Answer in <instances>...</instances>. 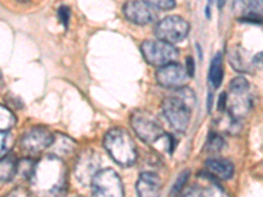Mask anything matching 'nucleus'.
<instances>
[{
	"label": "nucleus",
	"mask_w": 263,
	"mask_h": 197,
	"mask_svg": "<svg viewBox=\"0 0 263 197\" xmlns=\"http://www.w3.org/2000/svg\"><path fill=\"white\" fill-rule=\"evenodd\" d=\"M34 197H62L67 189V172L62 159L46 155L33 166L29 176Z\"/></svg>",
	"instance_id": "f257e3e1"
},
{
	"label": "nucleus",
	"mask_w": 263,
	"mask_h": 197,
	"mask_svg": "<svg viewBox=\"0 0 263 197\" xmlns=\"http://www.w3.org/2000/svg\"><path fill=\"white\" fill-rule=\"evenodd\" d=\"M195 103L196 95L189 87L178 88L174 96L164 98L162 103V111L171 128L177 131H185L189 129Z\"/></svg>",
	"instance_id": "f03ea898"
},
{
	"label": "nucleus",
	"mask_w": 263,
	"mask_h": 197,
	"mask_svg": "<svg viewBox=\"0 0 263 197\" xmlns=\"http://www.w3.org/2000/svg\"><path fill=\"white\" fill-rule=\"evenodd\" d=\"M132 128L141 140L156 147L158 151H173V137L167 134L154 117L145 111H136L130 117Z\"/></svg>",
	"instance_id": "7ed1b4c3"
},
{
	"label": "nucleus",
	"mask_w": 263,
	"mask_h": 197,
	"mask_svg": "<svg viewBox=\"0 0 263 197\" xmlns=\"http://www.w3.org/2000/svg\"><path fill=\"white\" fill-rule=\"evenodd\" d=\"M104 147L117 164L129 167L137 159V147L128 131L123 128H114L104 137Z\"/></svg>",
	"instance_id": "20e7f679"
},
{
	"label": "nucleus",
	"mask_w": 263,
	"mask_h": 197,
	"mask_svg": "<svg viewBox=\"0 0 263 197\" xmlns=\"http://www.w3.org/2000/svg\"><path fill=\"white\" fill-rule=\"evenodd\" d=\"M253 107L250 95V84L243 76L234 78L229 84V91L225 93V109L234 121L243 119Z\"/></svg>",
	"instance_id": "39448f33"
},
{
	"label": "nucleus",
	"mask_w": 263,
	"mask_h": 197,
	"mask_svg": "<svg viewBox=\"0 0 263 197\" xmlns=\"http://www.w3.org/2000/svg\"><path fill=\"white\" fill-rule=\"evenodd\" d=\"M92 197H124L121 178L111 168L99 170L91 182Z\"/></svg>",
	"instance_id": "423d86ee"
},
{
	"label": "nucleus",
	"mask_w": 263,
	"mask_h": 197,
	"mask_svg": "<svg viewBox=\"0 0 263 197\" xmlns=\"http://www.w3.org/2000/svg\"><path fill=\"white\" fill-rule=\"evenodd\" d=\"M141 51L146 60V62L152 66L162 67L164 65L173 63L179 55V51L171 44L159 41V40H147L141 44Z\"/></svg>",
	"instance_id": "0eeeda50"
},
{
	"label": "nucleus",
	"mask_w": 263,
	"mask_h": 197,
	"mask_svg": "<svg viewBox=\"0 0 263 197\" xmlns=\"http://www.w3.org/2000/svg\"><path fill=\"white\" fill-rule=\"evenodd\" d=\"M189 21H185L180 16H167L159 21L154 28V34H156L157 40L167 42L171 45L183 41L189 36Z\"/></svg>",
	"instance_id": "6e6552de"
},
{
	"label": "nucleus",
	"mask_w": 263,
	"mask_h": 197,
	"mask_svg": "<svg viewBox=\"0 0 263 197\" xmlns=\"http://www.w3.org/2000/svg\"><path fill=\"white\" fill-rule=\"evenodd\" d=\"M53 141L54 134L48 128L36 126L25 131V134L21 137L20 147L23 151L28 152L30 155H36L48 150L53 144Z\"/></svg>",
	"instance_id": "1a4fd4ad"
},
{
	"label": "nucleus",
	"mask_w": 263,
	"mask_h": 197,
	"mask_svg": "<svg viewBox=\"0 0 263 197\" xmlns=\"http://www.w3.org/2000/svg\"><path fill=\"white\" fill-rule=\"evenodd\" d=\"M156 78L159 86L170 88V90H178V88L185 87V84L191 79L183 66L174 62L159 67Z\"/></svg>",
	"instance_id": "9d476101"
},
{
	"label": "nucleus",
	"mask_w": 263,
	"mask_h": 197,
	"mask_svg": "<svg viewBox=\"0 0 263 197\" xmlns=\"http://www.w3.org/2000/svg\"><path fill=\"white\" fill-rule=\"evenodd\" d=\"M99 168H100V156L93 150H86L82 152L75 166L77 179L84 185L91 184L93 176L99 172Z\"/></svg>",
	"instance_id": "9b49d317"
},
{
	"label": "nucleus",
	"mask_w": 263,
	"mask_h": 197,
	"mask_svg": "<svg viewBox=\"0 0 263 197\" xmlns=\"http://www.w3.org/2000/svg\"><path fill=\"white\" fill-rule=\"evenodd\" d=\"M123 12L126 20L136 25L152 24L156 20V12L142 0H130L125 3Z\"/></svg>",
	"instance_id": "f8f14e48"
},
{
	"label": "nucleus",
	"mask_w": 263,
	"mask_h": 197,
	"mask_svg": "<svg viewBox=\"0 0 263 197\" xmlns=\"http://www.w3.org/2000/svg\"><path fill=\"white\" fill-rule=\"evenodd\" d=\"M263 0H234L233 11L239 21L243 23H262Z\"/></svg>",
	"instance_id": "ddd939ff"
},
{
	"label": "nucleus",
	"mask_w": 263,
	"mask_h": 197,
	"mask_svg": "<svg viewBox=\"0 0 263 197\" xmlns=\"http://www.w3.org/2000/svg\"><path fill=\"white\" fill-rule=\"evenodd\" d=\"M201 183L185 192L183 197H228L227 192L208 173L201 175Z\"/></svg>",
	"instance_id": "4468645a"
},
{
	"label": "nucleus",
	"mask_w": 263,
	"mask_h": 197,
	"mask_svg": "<svg viewBox=\"0 0 263 197\" xmlns=\"http://www.w3.org/2000/svg\"><path fill=\"white\" fill-rule=\"evenodd\" d=\"M161 187V178L152 171H145L141 173L136 185L138 197H159Z\"/></svg>",
	"instance_id": "2eb2a0df"
},
{
	"label": "nucleus",
	"mask_w": 263,
	"mask_h": 197,
	"mask_svg": "<svg viewBox=\"0 0 263 197\" xmlns=\"http://www.w3.org/2000/svg\"><path fill=\"white\" fill-rule=\"evenodd\" d=\"M205 168L208 171L206 173L213 179L228 180L234 173L233 164L227 159H208L205 162Z\"/></svg>",
	"instance_id": "dca6fc26"
},
{
	"label": "nucleus",
	"mask_w": 263,
	"mask_h": 197,
	"mask_svg": "<svg viewBox=\"0 0 263 197\" xmlns=\"http://www.w3.org/2000/svg\"><path fill=\"white\" fill-rule=\"evenodd\" d=\"M17 159L13 155H6L0 159V183H8L17 173Z\"/></svg>",
	"instance_id": "f3484780"
},
{
	"label": "nucleus",
	"mask_w": 263,
	"mask_h": 197,
	"mask_svg": "<svg viewBox=\"0 0 263 197\" xmlns=\"http://www.w3.org/2000/svg\"><path fill=\"white\" fill-rule=\"evenodd\" d=\"M222 79H224V58L221 53H217L211 63L210 82L213 88H218L221 86Z\"/></svg>",
	"instance_id": "a211bd4d"
},
{
	"label": "nucleus",
	"mask_w": 263,
	"mask_h": 197,
	"mask_svg": "<svg viewBox=\"0 0 263 197\" xmlns=\"http://www.w3.org/2000/svg\"><path fill=\"white\" fill-rule=\"evenodd\" d=\"M50 147L53 149L51 155L62 158L63 155H67V154H70V152L72 151V149L75 147V144L67 137H63V135L55 137V135H54V141ZM50 147H49V149H50Z\"/></svg>",
	"instance_id": "6ab92c4d"
},
{
	"label": "nucleus",
	"mask_w": 263,
	"mask_h": 197,
	"mask_svg": "<svg viewBox=\"0 0 263 197\" xmlns=\"http://www.w3.org/2000/svg\"><path fill=\"white\" fill-rule=\"evenodd\" d=\"M229 62L233 66L234 69L238 71H249V63L245 58V51L239 46H236L234 49L229 50Z\"/></svg>",
	"instance_id": "aec40b11"
},
{
	"label": "nucleus",
	"mask_w": 263,
	"mask_h": 197,
	"mask_svg": "<svg viewBox=\"0 0 263 197\" xmlns=\"http://www.w3.org/2000/svg\"><path fill=\"white\" fill-rule=\"evenodd\" d=\"M16 125V117L8 108L0 105V131H7Z\"/></svg>",
	"instance_id": "412c9836"
},
{
	"label": "nucleus",
	"mask_w": 263,
	"mask_h": 197,
	"mask_svg": "<svg viewBox=\"0 0 263 197\" xmlns=\"http://www.w3.org/2000/svg\"><path fill=\"white\" fill-rule=\"evenodd\" d=\"M142 2L152 8L161 9V11H168V9H173L177 6L175 0H142Z\"/></svg>",
	"instance_id": "4be33fe9"
},
{
	"label": "nucleus",
	"mask_w": 263,
	"mask_h": 197,
	"mask_svg": "<svg viewBox=\"0 0 263 197\" xmlns=\"http://www.w3.org/2000/svg\"><path fill=\"white\" fill-rule=\"evenodd\" d=\"M224 140L217 133H211L210 137H208V141H206V147L211 151H220L224 147Z\"/></svg>",
	"instance_id": "5701e85b"
},
{
	"label": "nucleus",
	"mask_w": 263,
	"mask_h": 197,
	"mask_svg": "<svg viewBox=\"0 0 263 197\" xmlns=\"http://www.w3.org/2000/svg\"><path fill=\"white\" fill-rule=\"evenodd\" d=\"M12 3L25 9H39L44 6L45 0H12Z\"/></svg>",
	"instance_id": "b1692460"
},
{
	"label": "nucleus",
	"mask_w": 263,
	"mask_h": 197,
	"mask_svg": "<svg viewBox=\"0 0 263 197\" xmlns=\"http://www.w3.org/2000/svg\"><path fill=\"white\" fill-rule=\"evenodd\" d=\"M58 17H60L61 23L63 24V27L67 28L69 25V20H70V9L69 7L62 6L60 9H58Z\"/></svg>",
	"instance_id": "393cba45"
},
{
	"label": "nucleus",
	"mask_w": 263,
	"mask_h": 197,
	"mask_svg": "<svg viewBox=\"0 0 263 197\" xmlns=\"http://www.w3.org/2000/svg\"><path fill=\"white\" fill-rule=\"evenodd\" d=\"M189 176H190V171H184V172H183L182 175H180L179 179H178V182L175 183V185H174V187H173V193H174V192L180 191V188H182L183 185H184V183L187 182Z\"/></svg>",
	"instance_id": "a878e982"
},
{
	"label": "nucleus",
	"mask_w": 263,
	"mask_h": 197,
	"mask_svg": "<svg viewBox=\"0 0 263 197\" xmlns=\"http://www.w3.org/2000/svg\"><path fill=\"white\" fill-rule=\"evenodd\" d=\"M185 71H187V74H189L190 78H192L195 74V61L192 57H189L187 58V61H185V66H184Z\"/></svg>",
	"instance_id": "bb28decb"
},
{
	"label": "nucleus",
	"mask_w": 263,
	"mask_h": 197,
	"mask_svg": "<svg viewBox=\"0 0 263 197\" xmlns=\"http://www.w3.org/2000/svg\"><path fill=\"white\" fill-rule=\"evenodd\" d=\"M6 146H7L6 131H0V154L6 150Z\"/></svg>",
	"instance_id": "cd10ccee"
},
{
	"label": "nucleus",
	"mask_w": 263,
	"mask_h": 197,
	"mask_svg": "<svg viewBox=\"0 0 263 197\" xmlns=\"http://www.w3.org/2000/svg\"><path fill=\"white\" fill-rule=\"evenodd\" d=\"M7 197H30V196L28 194L27 191H24V189H16V191L11 192Z\"/></svg>",
	"instance_id": "c85d7f7f"
},
{
	"label": "nucleus",
	"mask_w": 263,
	"mask_h": 197,
	"mask_svg": "<svg viewBox=\"0 0 263 197\" xmlns=\"http://www.w3.org/2000/svg\"><path fill=\"white\" fill-rule=\"evenodd\" d=\"M213 0H208V4H206V8H205V15L206 17L210 18L211 17V6H212Z\"/></svg>",
	"instance_id": "c756f323"
},
{
	"label": "nucleus",
	"mask_w": 263,
	"mask_h": 197,
	"mask_svg": "<svg viewBox=\"0 0 263 197\" xmlns=\"http://www.w3.org/2000/svg\"><path fill=\"white\" fill-rule=\"evenodd\" d=\"M225 3H227V0H217V6H218V8L221 9L222 7L225 6Z\"/></svg>",
	"instance_id": "7c9ffc66"
}]
</instances>
